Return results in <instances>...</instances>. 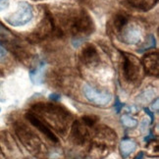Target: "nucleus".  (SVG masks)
Instances as JSON below:
<instances>
[{
  "label": "nucleus",
  "mask_w": 159,
  "mask_h": 159,
  "mask_svg": "<svg viewBox=\"0 0 159 159\" xmlns=\"http://www.w3.org/2000/svg\"><path fill=\"white\" fill-rule=\"evenodd\" d=\"M32 109L36 113V115L34 114L35 116H41L45 119L46 123L44 124L46 126L49 124L58 132H63L66 129L70 114L62 106L56 105L54 103L39 102L35 103Z\"/></svg>",
  "instance_id": "nucleus-1"
},
{
  "label": "nucleus",
  "mask_w": 159,
  "mask_h": 159,
  "mask_svg": "<svg viewBox=\"0 0 159 159\" xmlns=\"http://www.w3.org/2000/svg\"><path fill=\"white\" fill-rule=\"evenodd\" d=\"M64 24L71 34L74 36V40H73L74 46L77 45L78 41L83 42V39L89 34H93L95 30L93 18L84 10H80L73 13L67 18Z\"/></svg>",
  "instance_id": "nucleus-2"
},
{
  "label": "nucleus",
  "mask_w": 159,
  "mask_h": 159,
  "mask_svg": "<svg viewBox=\"0 0 159 159\" xmlns=\"http://www.w3.org/2000/svg\"><path fill=\"white\" fill-rule=\"evenodd\" d=\"M34 18V8L27 1H20L17 9L5 18V21L12 27H23L29 24Z\"/></svg>",
  "instance_id": "nucleus-3"
},
{
  "label": "nucleus",
  "mask_w": 159,
  "mask_h": 159,
  "mask_svg": "<svg viewBox=\"0 0 159 159\" xmlns=\"http://www.w3.org/2000/svg\"><path fill=\"white\" fill-rule=\"evenodd\" d=\"M123 55V73L124 77L127 81L129 82H134L139 80L140 76V63L136 56L133 54L122 52Z\"/></svg>",
  "instance_id": "nucleus-4"
},
{
  "label": "nucleus",
  "mask_w": 159,
  "mask_h": 159,
  "mask_svg": "<svg viewBox=\"0 0 159 159\" xmlns=\"http://www.w3.org/2000/svg\"><path fill=\"white\" fill-rule=\"evenodd\" d=\"M83 93L85 98L97 106H106L112 100V95L109 93L98 90L88 84H84Z\"/></svg>",
  "instance_id": "nucleus-5"
},
{
  "label": "nucleus",
  "mask_w": 159,
  "mask_h": 159,
  "mask_svg": "<svg viewBox=\"0 0 159 159\" xmlns=\"http://www.w3.org/2000/svg\"><path fill=\"white\" fill-rule=\"evenodd\" d=\"M118 39L126 44L134 45L139 43L143 39V33L142 30L137 26L136 24H130L128 22L126 26L123 27L120 32L117 34Z\"/></svg>",
  "instance_id": "nucleus-6"
},
{
  "label": "nucleus",
  "mask_w": 159,
  "mask_h": 159,
  "mask_svg": "<svg viewBox=\"0 0 159 159\" xmlns=\"http://www.w3.org/2000/svg\"><path fill=\"white\" fill-rule=\"evenodd\" d=\"M16 134L18 138H19L20 140L23 143V144L25 145L28 149H30V151H32V152L39 151V146H40V140L33 132H30L28 128H26V126H24V125L17 126Z\"/></svg>",
  "instance_id": "nucleus-7"
},
{
  "label": "nucleus",
  "mask_w": 159,
  "mask_h": 159,
  "mask_svg": "<svg viewBox=\"0 0 159 159\" xmlns=\"http://www.w3.org/2000/svg\"><path fill=\"white\" fill-rule=\"evenodd\" d=\"M142 66L148 75L158 77L159 75V56L157 52L145 54L142 59Z\"/></svg>",
  "instance_id": "nucleus-8"
},
{
  "label": "nucleus",
  "mask_w": 159,
  "mask_h": 159,
  "mask_svg": "<svg viewBox=\"0 0 159 159\" xmlns=\"http://www.w3.org/2000/svg\"><path fill=\"white\" fill-rule=\"evenodd\" d=\"M26 118L30 121V123L32 124L34 127H35L36 129H38L40 133H42L43 134H45V136H46L48 139H49L51 140V142H53V143H55L59 142L58 138L52 133V131L49 129V127L46 126L40 119H39V117H36V116L34 115L32 112L27 113V114H26Z\"/></svg>",
  "instance_id": "nucleus-9"
},
{
  "label": "nucleus",
  "mask_w": 159,
  "mask_h": 159,
  "mask_svg": "<svg viewBox=\"0 0 159 159\" xmlns=\"http://www.w3.org/2000/svg\"><path fill=\"white\" fill-rule=\"evenodd\" d=\"M80 57H81L82 62L88 66L94 65L99 61V56L96 47L91 43H87L83 46Z\"/></svg>",
  "instance_id": "nucleus-10"
},
{
  "label": "nucleus",
  "mask_w": 159,
  "mask_h": 159,
  "mask_svg": "<svg viewBox=\"0 0 159 159\" xmlns=\"http://www.w3.org/2000/svg\"><path fill=\"white\" fill-rule=\"evenodd\" d=\"M88 130L87 126L84 123L82 124L81 122L76 121L72 127V132H71V137L73 140L77 144H83L88 139Z\"/></svg>",
  "instance_id": "nucleus-11"
},
{
  "label": "nucleus",
  "mask_w": 159,
  "mask_h": 159,
  "mask_svg": "<svg viewBox=\"0 0 159 159\" xmlns=\"http://www.w3.org/2000/svg\"><path fill=\"white\" fill-rule=\"evenodd\" d=\"M121 155L123 158H128L137 148V143L134 139H125L120 143L119 145Z\"/></svg>",
  "instance_id": "nucleus-12"
},
{
  "label": "nucleus",
  "mask_w": 159,
  "mask_h": 159,
  "mask_svg": "<svg viewBox=\"0 0 159 159\" xmlns=\"http://www.w3.org/2000/svg\"><path fill=\"white\" fill-rule=\"evenodd\" d=\"M129 16L125 13H119L117 15H115L113 19V30L115 34H117L120 30L123 29L124 26H126L128 22H129Z\"/></svg>",
  "instance_id": "nucleus-13"
},
{
  "label": "nucleus",
  "mask_w": 159,
  "mask_h": 159,
  "mask_svg": "<svg viewBox=\"0 0 159 159\" xmlns=\"http://www.w3.org/2000/svg\"><path fill=\"white\" fill-rule=\"evenodd\" d=\"M154 98V90L153 89H146L144 90L143 93H140L137 100H139L140 102V104H143V103H146V102H149L151 99Z\"/></svg>",
  "instance_id": "nucleus-14"
},
{
  "label": "nucleus",
  "mask_w": 159,
  "mask_h": 159,
  "mask_svg": "<svg viewBox=\"0 0 159 159\" xmlns=\"http://www.w3.org/2000/svg\"><path fill=\"white\" fill-rule=\"evenodd\" d=\"M154 46H155V38L153 34H149L148 40H146L143 44H142V46L139 47V49H138V52L143 53L146 50L150 49V48H153Z\"/></svg>",
  "instance_id": "nucleus-15"
},
{
  "label": "nucleus",
  "mask_w": 159,
  "mask_h": 159,
  "mask_svg": "<svg viewBox=\"0 0 159 159\" xmlns=\"http://www.w3.org/2000/svg\"><path fill=\"white\" fill-rule=\"evenodd\" d=\"M121 122L125 127L130 128V129H131V128H134V127L138 126V121L134 118H133L132 116L129 115V114H125V115L122 116Z\"/></svg>",
  "instance_id": "nucleus-16"
},
{
  "label": "nucleus",
  "mask_w": 159,
  "mask_h": 159,
  "mask_svg": "<svg viewBox=\"0 0 159 159\" xmlns=\"http://www.w3.org/2000/svg\"><path fill=\"white\" fill-rule=\"evenodd\" d=\"M96 117L94 116H84L82 118V122L87 127H93L96 123Z\"/></svg>",
  "instance_id": "nucleus-17"
},
{
  "label": "nucleus",
  "mask_w": 159,
  "mask_h": 159,
  "mask_svg": "<svg viewBox=\"0 0 159 159\" xmlns=\"http://www.w3.org/2000/svg\"><path fill=\"white\" fill-rule=\"evenodd\" d=\"M6 57H7V51H6L4 46L0 43V62L4 61L6 59Z\"/></svg>",
  "instance_id": "nucleus-18"
},
{
  "label": "nucleus",
  "mask_w": 159,
  "mask_h": 159,
  "mask_svg": "<svg viewBox=\"0 0 159 159\" xmlns=\"http://www.w3.org/2000/svg\"><path fill=\"white\" fill-rule=\"evenodd\" d=\"M10 5V0H0V12L6 10Z\"/></svg>",
  "instance_id": "nucleus-19"
},
{
  "label": "nucleus",
  "mask_w": 159,
  "mask_h": 159,
  "mask_svg": "<svg viewBox=\"0 0 159 159\" xmlns=\"http://www.w3.org/2000/svg\"><path fill=\"white\" fill-rule=\"evenodd\" d=\"M115 110H116V112L117 113H119L120 111H121V108L123 107V104L120 102V100L118 99V98H116V102H115Z\"/></svg>",
  "instance_id": "nucleus-20"
},
{
  "label": "nucleus",
  "mask_w": 159,
  "mask_h": 159,
  "mask_svg": "<svg viewBox=\"0 0 159 159\" xmlns=\"http://www.w3.org/2000/svg\"><path fill=\"white\" fill-rule=\"evenodd\" d=\"M50 99L51 100H53V101H57V100H59L60 99V95H58V94H56V93H53V94H50Z\"/></svg>",
  "instance_id": "nucleus-21"
},
{
  "label": "nucleus",
  "mask_w": 159,
  "mask_h": 159,
  "mask_svg": "<svg viewBox=\"0 0 159 159\" xmlns=\"http://www.w3.org/2000/svg\"><path fill=\"white\" fill-rule=\"evenodd\" d=\"M144 111H145V113H148L149 116H150V119H151V122L153 121V113H151L150 111H149V109H148V108H144Z\"/></svg>",
  "instance_id": "nucleus-22"
},
{
  "label": "nucleus",
  "mask_w": 159,
  "mask_h": 159,
  "mask_svg": "<svg viewBox=\"0 0 159 159\" xmlns=\"http://www.w3.org/2000/svg\"><path fill=\"white\" fill-rule=\"evenodd\" d=\"M152 109L155 110V112L158 111V98L155 99V105H154V104H152Z\"/></svg>",
  "instance_id": "nucleus-23"
},
{
  "label": "nucleus",
  "mask_w": 159,
  "mask_h": 159,
  "mask_svg": "<svg viewBox=\"0 0 159 159\" xmlns=\"http://www.w3.org/2000/svg\"><path fill=\"white\" fill-rule=\"evenodd\" d=\"M143 152H139V153L137 155V157L134 159H143Z\"/></svg>",
  "instance_id": "nucleus-24"
}]
</instances>
